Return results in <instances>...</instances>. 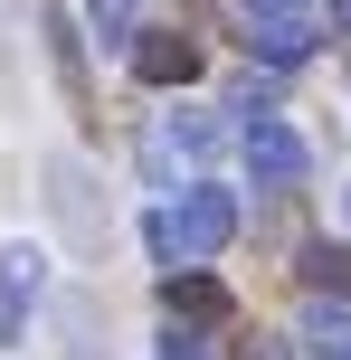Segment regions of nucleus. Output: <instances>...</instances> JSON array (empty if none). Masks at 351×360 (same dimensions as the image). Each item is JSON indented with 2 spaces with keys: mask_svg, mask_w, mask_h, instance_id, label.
Masks as SVG:
<instances>
[{
  "mask_svg": "<svg viewBox=\"0 0 351 360\" xmlns=\"http://www.w3.org/2000/svg\"><path fill=\"white\" fill-rule=\"evenodd\" d=\"M247 48H266L276 67H295V57L314 48V19H247Z\"/></svg>",
  "mask_w": 351,
  "mask_h": 360,
  "instance_id": "obj_8",
  "label": "nucleus"
},
{
  "mask_svg": "<svg viewBox=\"0 0 351 360\" xmlns=\"http://www.w3.org/2000/svg\"><path fill=\"white\" fill-rule=\"evenodd\" d=\"M124 57H133V76H143V86H190V76H200V48H190L181 29H133Z\"/></svg>",
  "mask_w": 351,
  "mask_h": 360,
  "instance_id": "obj_4",
  "label": "nucleus"
},
{
  "mask_svg": "<svg viewBox=\"0 0 351 360\" xmlns=\"http://www.w3.org/2000/svg\"><path fill=\"white\" fill-rule=\"evenodd\" d=\"M162 313H171V323H228V285H219L209 266L162 275Z\"/></svg>",
  "mask_w": 351,
  "mask_h": 360,
  "instance_id": "obj_5",
  "label": "nucleus"
},
{
  "mask_svg": "<svg viewBox=\"0 0 351 360\" xmlns=\"http://www.w3.org/2000/svg\"><path fill=\"white\" fill-rule=\"evenodd\" d=\"M238 152H247V171H257L266 190H295V180L314 171V152H304V133H295V124H276V114H247Z\"/></svg>",
  "mask_w": 351,
  "mask_h": 360,
  "instance_id": "obj_3",
  "label": "nucleus"
},
{
  "mask_svg": "<svg viewBox=\"0 0 351 360\" xmlns=\"http://www.w3.org/2000/svg\"><path fill=\"white\" fill-rule=\"evenodd\" d=\"M228 237H238V199H228L219 180H190L171 209L143 218V247L162 256V266H209V256H228Z\"/></svg>",
  "mask_w": 351,
  "mask_h": 360,
  "instance_id": "obj_1",
  "label": "nucleus"
},
{
  "mask_svg": "<svg viewBox=\"0 0 351 360\" xmlns=\"http://www.w3.org/2000/svg\"><path fill=\"white\" fill-rule=\"evenodd\" d=\"M48 57H57V86H67V105H76V114H95L86 57H76V19H48Z\"/></svg>",
  "mask_w": 351,
  "mask_h": 360,
  "instance_id": "obj_7",
  "label": "nucleus"
},
{
  "mask_svg": "<svg viewBox=\"0 0 351 360\" xmlns=\"http://www.w3.org/2000/svg\"><path fill=\"white\" fill-rule=\"evenodd\" d=\"M247 19H304V0H247Z\"/></svg>",
  "mask_w": 351,
  "mask_h": 360,
  "instance_id": "obj_12",
  "label": "nucleus"
},
{
  "mask_svg": "<svg viewBox=\"0 0 351 360\" xmlns=\"http://www.w3.org/2000/svg\"><path fill=\"white\" fill-rule=\"evenodd\" d=\"M304 342L323 360H351V304L342 294H314V304H304Z\"/></svg>",
  "mask_w": 351,
  "mask_h": 360,
  "instance_id": "obj_6",
  "label": "nucleus"
},
{
  "mask_svg": "<svg viewBox=\"0 0 351 360\" xmlns=\"http://www.w3.org/2000/svg\"><path fill=\"white\" fill-rule=\"evenodd\" d=\"M38 304H48V247H38V237H10V247H0V351L29 342Z\"/></svg>",
  "mask_w": 351,
  "mask_h": 360,
  "instance_id": "obj_2",
  "label": "nucleus"
},
{
  "mask_svg": "<svg viewBox=\"0 0 351 360\" xmlns=\"http://www.w3.org/2000/svg\"><path fill=\"white\" fill-rule=\"evenodd\" d=\"M86 19H95V38H105V48H124V38L143 29V0H86Z\"/></svg>",
  "mask_w": 351,
  "mask_h": 360,
  "instance_id": "obj_10",
  "label": "nucleus"
},
{
  "mask_svg": "<svg viewBox=\"0 0 351 360\" xmlns=\"http://www.w3.org/2000/svg\"><path fill=\"white\" fill-rule=\"evenodd\" d=\"M152 360H209V332L200 323H171L162 342H152Z\"/></svg>",
  "mask_w": 351,
  "mask_h": 360,
  "instance_id": "obj_11",
  "label": "nucleus"
},
{
  "mask_svg": "<svg viewBox=\"0 0 351 360\" xmlns=\"http://www.w3.org/2000/svg\"><path fill=\"white\" fill-rule=\"evenodd\" d=\"M304 285H314V294H351V237H342V247H333V237L304 247Z\"/></svg>",
  "mask_w": 351,
  "mask_h": 360,
  "instance_id": "obj_9",
  "label": "nucleus"
}]
</instances>
